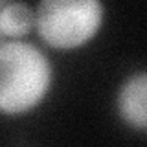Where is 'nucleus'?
I'll return each mask as SVG.
<instances>
[{"mask_svg":"<svg viewBox=\"0 0 147 147\" xmlns=\"http://www.w3.org/2000/svg\"><path fill=\"white\" fill-rule=\"evenodd\" d=\"M52 85V64L40 48L20 39L0 42V112L35 109Z\"/></svg>","mask_w":147,"mask_h":147,"instance_id":"obj_1","label":"nucleus"},{"mask_svg":"<svg viewBox=\"0 0 147 147\" xmlns=\"http://www.w3.org/2000/svg\"><path fill=\"white\" fill-rule=\"evenodd\" d=\"M98 0H44L35 9V28L52 48H79L98 33L103 22Z\"/></svg>","mask_w":147,"mask_h":147,"instance_id":"obj_2","label":"nucleus"},{"mask_svg":"<svg viewBox=\"0 0 147 147\" xmlns=\"http://www.w3.org/2000/svg\"><path fill=\"white\" fill-rule=\"evenodd\" d=\"M118 114L129 127L147 131V72L129 76L118 92Z\"/></svg>","mask_w":147,"mask_h":147,"instance_id":"obj_3","label":"nucleus"},{"mask_svg":"<svg viewBox=\"0 0 147 147\" xmlns=\"http://www.w3.org/2000/svg\"><path fill=\"white\" fill-rule=\"evenodd\" d=\"M35 26V11L24 2H4L0 9V33L11 39L28 35Z\"/></svg>","mask_w":147,"mask_h":147,"instance_id":"obj_4","label":"nucleus"},{"mask_svg":"<svg viewBox=\"0 0 147 147\" xmlns=\"http://www.w3.org/2000/svg\"><path fill=\"white\" fill-rule=\"evenodd\" d=\"M2 6H4V2H2V0H0V9H2ZM2 37H4V35L0 33V42H2Z\"/></svg>","mask_w":147,"mask_h":147,"instance_id":"obj_5","label":"nucleus"}]
</instances>
